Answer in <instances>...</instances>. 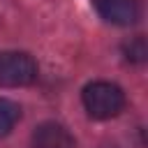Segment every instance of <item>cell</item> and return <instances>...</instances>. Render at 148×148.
Masks as SVG:
<instances>
[{"label": "cell", "mask_w": 148, "mask_h": 148, "mask_svg": "<svg viewBox=\"0 0 148 148\" xmlns=\"http://www.w3.org/2000/svg\"><path fill=\"white\" fill-rule=\"evenodd\" d=\"M32 148H76V141L65 125L49 120L32 132Z\"/></svg>", "instance_id": "cell-4"}, {"label": "cell", "mask_w": 148, "mask_h": 148, "mask_svg": "<svg viewBox=\"0 0 148 148\" xmlns=\"http://www.w3.org/2000/svg\"><path fill=\"white\" fill-rule=\"evenodd\" d=\"M81 99H83V106H86L88 116L95 118V120L113 118L125 106V92L111 81H92V83H88L83 88V92H81Z\"/></svg>", "instance_id": "cell-1"}, {"label": "cell", "mask_w": 148, "mask_h": 148, "mask_svg": "<svg viewBox=\"0 0 148 148\" xmlns=\"http://www.w3.org/2000/svg\"><path fill=\"white\" fill-rule=\"evenodd\" d=\"M146 56H148V46H146V39H143L141 35L134 37V39H130V42L125 44V58H127V60H132V62H143Z\"/></svg>", "instance_id": "cell-6"}, {"label": "cell", "mask_w": 148, "mask_h": 148, "mask_svg": "<svg viewBox=\"0 0 148 148\" xmlns=\"http://www.w3.org/2000/svg\"><path fill=\"white\" fill-rule=\"evenodd\" d=\"M18 118H21L18 104L12 102V99L0 97V136H7L14 130V125L18 123Z\"/></svg>", "instance_id": "cell-5"}, {"label": "cell", "mask_w": 148, "mask_h": 148, "mask_svg": "<svg viewBox=\"0 0 148 148\" xmlns=\"http://www.w3.org/2000/svg\"><path fill=\"white\" fill-rule=\"evenodd\" d=\"M37 79V62L30 53L23 51H2L0 53V86L21 88L30 86Z\"/></svg>", "instance_id": "cell-2"}, {"label": "cell", "mask_w": 148, "mask_h": 148, "mask_svg": "<svg viewBox=\"0 0 148 148\" xmlns=\"http://www.w3.org/2000/svg\"><path fill=\"white\" fill-rule=\"evenodd\" d=\"M97 14L113 25H132L141 16L139 0H92Z\"/></svg>", "instance_id": "cell-3"}]
</instances>
